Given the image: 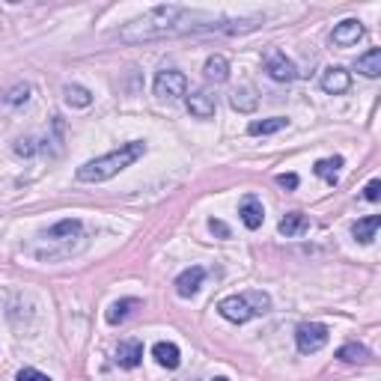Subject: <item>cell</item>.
I'll return each mask as SVG.
<instances>
[{
  "label": "cell",
  "instance_id": "8fae6325",
  "mask_svg": "<svg viewBox=\"0 0 381 381\" xmlns=\"http://www.w3.org/2000/svg\"><path fill=\"white\" fill-rule=\"evenodd\" d=\"M114 361L122 366V370H134L143 361V343L140 340H122L114 351Z\"/></svg>",
  "mask_w": 381,
  "mask_h": 381
},
{
  "label": "cell",
  "instance_id": "30bf717a",
  "mask_svg": "<svg viewBox=\"0 0 381 381\" xmlns=\"http://www.w3.org/2000/svg\"><path fill=\"white\" fill-rule=\"evenodd\" d=\"M238 215H242V223L247 230H259L262 221H265V209H262V200L257 194H247L242 206H238Z\"/></svg>",
  "mask_w": 381,
  "mask_h": 381
},
{
  "label": "cell",
  "instance_id": "83f0119b",
  "mask_svg": "<svg viewBox=\"0 0 381 381\" xmlns=\"http://www.w3.org/2000/svg\"><path fill=\"white\" fill-rule=\"evenodd\" d=\"M363 200H370V203H378L381 200V182L378 179H373L370 185L363 188Z\"/></svg>",
  "mask_w": 381,
  "mask_h": 381
},
{
  "label": "cell",
  "instance_id": "ffe728a7",
  "mask_svg": "<svg viewBox=\"0 0 381 381\" xmlns=\"http://www.w3.org/2000/svg\"><path fill=\"white\" fill-rule=\"evenodd\" d=\"M63 98L69 107H90L93 105V93L87 87H81V83H66Z\"/></svg>",
  "mask_w": 381,
  "mask_h": 381
},
{
  "label": "cell",
  "instance_id": "5bb4252c",
  "mask_svg": "<svg viewBox=\"0 0 381 381\" xmlns=\"http://www.w3.org/2000/svg\"><path fill=\"white\" fill-rule=\"evenodd\" d=\"M81 230H83V223L78 218H66L60 223H54L48 233H42V238H48V242H69L72 235H81Z\"/></svg>",
  "mask_w": 381,
  "mask_h": 381
},
{
  "label": "cell",
  "instance_id": "2e32d148",
  "mask_svg": "<svg viewBox=\"0 0 381 381\" xmlns=\"http://www.w3.org/2000/svg\"><path fill=\"white\" fill-rule=\"evenodd\" d=\"M152 358L158 361L161 366H167V370H176V366L182 363V351L173 343H155L152 346Z\"/></svg>",
  "mask_w": 381,
  "mask_h": 381
},
{
  "label": "cell",
  "instance_id": "603a6c76",
  "mask_svg": "<svg viewBox=\"0 0 381 381\" xmlns=\"http://www.w3.org/2000/svg\"><path fill=\"white\" fill-rule=\"evenodd\" d=\"M336 358H340L343 363H370V348L358 346V343H346L340 351H336Z\"/></svg>",
  "mask_w": 381,
  "mask_h": 381
},
{
  "label": "cell",
  "instance_id": "484cf974",
  "mask_svg": "<svg viewBox=\"0 0 381 381\" xmlns=\"http://www.w3.org/2000/svg\"><path fill=\"white\" fill-rule=\"evenodd\" d=\"M16 381H51V378H48L45 373H39V370H33V366H24V370H18Z\"/></svg>",
  "mask_w": 381,
  "mask_h": 381
},
{
  "label": "cell",
  "instance_id": "7402d4cb",
  "mask_svg": "<svg viewBox=\"0 0 381 381\" xmlns=\"http://www.w3.org/2000/svg\"><path fill=\"white\" fill-rule=\"evenodd\" d=\"M358 72L366 75V78L381 75V48H370L363 57H358Z\"/></svg>",
  "mask_w": 381,
  "mask_h": 381
},
{
  "label": "cell",
  "instance_id": "e0dca14e",
  "mask_svg": "<svg viewBox=\"0 0 381 381\" xmlns=\"http://www.w3.org/2000/svg\"><path fill=\"white\" fill-rule=\"evenodd\" d=\"M203 72H206L209 81L223 83V81L230 78V60L223 57V54H211V57L206 60V66H203Z\"/></svg>",
  "mask_w": 381,
  "mask_h": 381
},
{
  "label": "cell",
  "instance_id": "44dd1931",
  "mask_svg": "<svg viewBox=\"0 0 381 381\" xmlns=\"http://www.w3.org/2000/svg\"><path fill=\"white\" fill-rule=\"evenodd\" d=\"M340 167H343V158H340V155H334V158H322V161H316L313 170H316L319 179L328 182V185H336V179H340V176H336V173H340Z\"/></svg>",
  "mask_w": 381,
  "mask_h": 381
},
{
  "label": "cell",
  "instance_id": "4fadbf2b",
  "mask_svg": "<svg viewBox=\"0 0 381 381\" xmlns=\"http://www.w3.org/2000/svg\"><path fill=\"white\" fill-rule=\"evenodd\" d=\"M277 230L280 235H286V238H295V235H304L310 230V218L304 215V211H286L283 218H280L277 223Z\"/></svg>",
  "mask_w": 381,
  "mask_h": 381
},
{
  "label": "cell",
  "instance_id": "277c9868",
  "mask_svg": "<svg viewBox=\"0 0 381 381\" xmlns=\"http://www.w3.org/2000/svg\"><path fill=\"white\" fill-rule=\"evenodd\" d=\"M328 340H331V331L322 322H304L295 331V346H298L301 355H313V351L328 346Z\"/></svg>",
  "mask_w": 381,
  "mask_h": 381
},
{
  "label": "cell",
  "instance_id": "4316f807",
  "mask_svg": "<svg viewBox=\"0 0 381 381\" xmlns=\"http://www.w3.org/2000/svg\"><path fill=\"white\" fill-rule=\"evenodd\" d=\"M16 152L21 155V158H30V155L36 152V140L33 137H21L18 143H16Z\"/></svg>",
  "mask_w": 381,
  "mask_h": 381
},
{
  "label": "cell",
  "instance_id": "f546056e",
  "mask_svg": "<svg viewBox=\"0 0 381 381\" xmlns=\"http://www.w3.org/2000/svg\"><path fill=\"white\" fill-rule=\"evenodd\" d=\"M209 230L215 235H221V238H230V227L223 221H218V218H209Z\"/></svg>",
  "mask_w": 381,
  "mask_h": 381
},
{
  "label": "cell",
  "instance_id": "7c38bea8",
  "mask_svg": "<svg viewBox=\"0 0 381 381\" xmlns=\"http://www.w3.org/2000/svg\"><path fill=\"white\" fill-rule=\"evenodd\" d=\"M351 87V75L346 72L343 66H331V69H324V75H322V90L324 93H331V95H340Z\"/></svg>",
  "mask_w": 381,
  "mask_h": 381
},
{
  "label": "cell",
  "instance_id": "d6986e66",
  "mask_svg": "<svg viewBox=\"0 0 381 381\" xmlns=\"http://www.w3.org/2000/svg\"><path fill=\"white\" fill-rule=\"evenodd\" d=\"M378 227H381V215H370V218H361L355 227H351V233H355V238L361 245H370L378 233Z\"/></svg>",
  "mask_w": 381,
  "mask_h": 381
},
{
  "label": "cell",
  "instance_id": "ac0fdd59",
  "mask_svg": "<svg viewBox=\"0 0 381 381\" xmlns=\"http://www.w3.org/2000/svg\"><path fill=\"white\" fill-rule=\"evenodd\" d=\"M289 125V119L286 117H271V119H257V122H250L247 125V134L250 137H265V134H277V131H283Z\"/></svg>",
  "mask_w": 381,
  "mask_h": 381
},
{
  "label": "cell",
  "instance_id": "8992f818",
  "mask_svg": "<svg viewBox=\"0 0 381 381\" xmlns=\"http://www.w3.org/2000/svg\"><path fill=\"white\" fill-rule=\"evenodd\" d=\"M265 72H268V78L271 81H280V83H289V81H295L298 78V69H295V63L286 57L283 51H271L265 57Z\"/></svg>",
  "mask_w": 381,
  "mask_h": 381
},
{
  "label": "cell",
  "instance_id": "9a60e30c",
  "mask_svg": "<svg viewBox=\"0 0 381 381\" xmlns=\"http://www.w3.org/2000/svg\"><path fill=\"white\" fill-rule=\"evenodd\" d=\"M230 105H233V110H238V114H253V110L259 107V95L253 93L250 87H238L230 95Z\"/></svg>",
  "mask_w": 381,
  "mask_h": 381
},
{
  "label": "cell",
  "instance_id": "52a82bcc",
  "mask_svg": "<svg viewBox=\"0 0 381 381\" xmlns=\"http://www.w3.org/2000/svg\"><path fill=\"white\" fill-rule=\"evenodd\" d=\"M363 39V24L358 18H346L334 27V33H331V42L336 48H351V45H358V42Z\"/></svg>",
  "mask_w": 381,
  "mask_h": 381
},
{
  "label": "cell",
  "instance_id": "3957f363",
  "mask_svg": "<svg viewBox=\"0 0 381 381\" xmlns=\"http://www.w3.org/2000/svg\"><path fill=\"white\" fill-rule=\"evenodd\" d=\"M271 310V298L262 292V289H250V292H242V295H230L218 304V313L227 319V322H235V324H245L257 316H265Z\"/></svg>",
  "mask_w": 381,
  "mask_h": 381
},
{
  "label": "cell",
  "instance_id": "9c48e42d",
  "mask_svg": "<svg viewBox=\"0 0 381 381\" xmlns=\"http://www.w3.org/2000/svg\"><path fill=\"white\" fill-rule=\"evenodd\" d=\"M185 102H188L191 117H197V119H211V117H215V110H218V98L211 95L209 90H197V93H191Z\"/></svg>",
  "mask_w": 381,
  "mask_h": 381
},
{
  "label": "cell",
  "instance_id": "5b68a950",
  "mask_svg": "<svg viewBox=\"0 0 381 381\" xmlns=\"http://www.w3.org/2000/svg\"><path fill=\"white\" fill-rule=\"evenodd\" d=\"M155 95L164 98V102H176V98L188 95V78L179 69H161L155 75Z\"/></svg>",
  "mask_w": 381,
  "mask_h": 381
},
{
  "label": "cell",
  "instance_id": "4dcf8cb0",
  "mask_svg": "<svg viewBox=\"0 0 381 381\" xmlns=\"http://www.w3.org/2000/svg\"><path fill=\"white\" fill-rule=\"evenodd\" d=\"M211 381H230V378H221V375H218V378H211Z\"/></svg>",
  "mask_w": 381,
  "mask_h": 381
},
{
  "label": "cell",
  "instance_id": "cb8c5ba5",
  "mask_svg": "<svg viewBox=\"0 0 381 381\" xmlns=\"http://www.w3.org/2000/svg\"><path fill=\"white\" fill-rule=\"evenodd\" d=\"M134 307H140V298H122V301H117L114 307L107 310V322H110V324H122L125 319L131 316Z\"/></svg>",
  "mask_w": 381,
  "mask_h": 381
},
{
  "label": "cell",
  "instance_id": "6da1fadb",
  "mask_svg": "<svg viewBox=\"0 0 381 381\" xmlns=\"http://www.w3.org/2000/svg\"><path fill=\"white\" fill-rule=\"evenodd\" d=\"M259 24V18H221L215 12H203V9H191V6H179V4H167V6H152L143 12L140 18L129 21L119 30V39L125 45H140V42H155V39H167V36H185V33H247Z\"/></svg>",
  "mask_w": 381,
  "mask_h": 381
},
{
  "label": "cell",
  "instance_id": "ba28073f",
  "mask_svg": "<svg viewBox=\"0 0 381 381\" xmlns=\"http://www.w3.org/2000/svg\"><path fill=\"white\" fill-rule=\"evenodd\" d=\"M203 280H206V268H200V265H194V268H185L179 277H176V295L179 298H194L197 292H200V286H203Z\"/></svg>",
  "mask_w": 381,
  "mask_h": 381
},
{
  "label": "cell",
  "instance_id": "7a4b0ae2",
  "mask_svg": "<svg viewBox=\"0 0 381 381\" xmlns=\"http://www.w3.org/2000/svg\"><path fill=\"white\" fill-rule=\"evenodd\" d=\"M146 155V143L143 140H129V143H119V149L107 152V155H98V158L87 161L78 167V182H90V185H98V182H107L114 179L117 173H122L125 167H131L137 158Z\"/></svg>",
  "mask_w": 381,
  "mask_h": 381
},
{
  "label": "cell",
  "instance_id": "d4e9b609",
  "mask_svg": "<svg viewBox=\"0 0 381 381\" xmlns=\"http://www.w3.org/2000/svg\"><path fill=\"white\" fill-rule=\"evenodd\" d=\"M30 93H33L30 83H16V87L6 93V102L16 105V107H18V105H27V102H30Z\"/></svg>",
  "mask_w": 381,
  "mask_h": 381
},
{
  "label": "cell",
  "instance_id": "f1b7e54d",
  "mask_svg": "<svg viewBox=\"0 0 381 381\" xmlns=\"http://www.w3.org/2000/svg\"><path fill=\"white\" fill-rule=\"evenodd\" d=\"M277 185L286 188V191H295V188H298V176H295V173H280L277 176Z\"/></svg>",
  "mask_w": 381,
  "mask_h": 381
}]
</instances>
